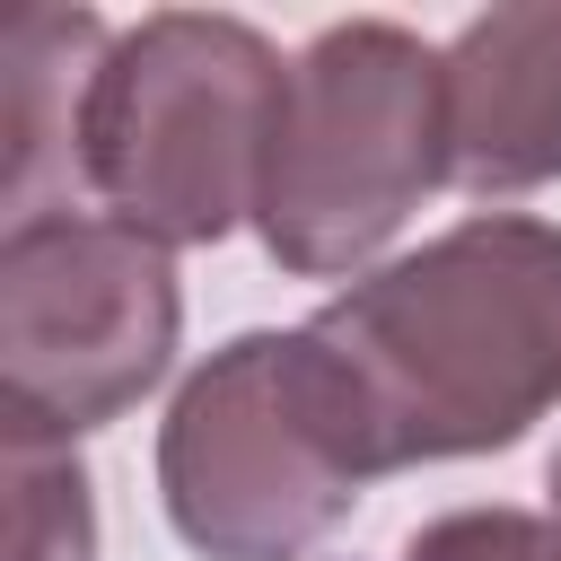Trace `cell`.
I'll list each match as a JSON object with an SVG mask.
<instances>
[{
	"instance_id": "cell-1",
	"label": "cell",
	"mask_w": 561,
	"mask_h": 561,
	"mask_svg": "<svg viewBox=\"0 0 561 561\" xmlns=\"http://www.w3.org/2000/svg\"><path fill=\"white\" fill-rule=\"evenodd\" d=\"M377 473L482 456L561 403V228L482 210L307 316Z\"/></svg>"
},
{
	"instance_id": "cell-2",
	"label": "cell",
	"mask_w": 561,
	"mask_h": 561,
	"mask_svg": "<svg viewBox=\"0 0 561 561\" xmlns=\"http://www.w3.org/2000/svg\"><path fill=\"white\" fill-rule=\"evenodd\" d=\"M289 61L210 9H158L123 26L79 105V175L96 184L105 219L140 228L149 245H219L254 219L263 149L280 114Z\"/></svg>"
},
{
	"instance_id": "cell-3",
	"label": "cell",
	"mask_w": 561,
	"mask_h": 561,
	"mask_svg": "<svg viewBox=\"0 0 561 561\" xmlns=\"http://www.w3.org/2000/svg\"><path fill=\"white\" fill-rule=\"evenodd\" d=\"M447 184V53L394 18L324 26L280 88L254 228L280 272H359Z\"/></svg>"
},
{
	"instance_id": "cell-4",
	"label": "cell",
	"mask_w": 561,
	"mask_h": 561,
	"mask_svg": "<svg viewBox=\"0 0 561 561\" xmlns=\"http://www.w3.org/2000/svg\"><path fill=\"white\" fill-rule=\"evenodd\" d=\"M377 482L351 394L298 333H237L210 351L158 430V491L202 561H298Z\"/></svg>"
},
{
	"instance_id": "cell-5",
	"label": "cell",
	"mask_w": 561,
	"mask_h": 561,
	"mask_svg": "<svg viewBox=\"0 0 561 561\" xmlns=\"http://www.w3.org/2000/svg\"><path fill=\"white\" fill-rule=\"evenodd\" d=\"M175 272L167 245L105 210L9 219L0 245V430L26 447H70L123 421L175 359Z\"/></svg>"
},
{
	"instance_id": "cell-6",
	"label": "cell",
	"mask_w": 561,
	"mask_h": 561,
	"mask_svg": "<svg viewBox=\"0 0 561 561\" xmlns=\"http://www.w3.org/2000/svg\"><path fill=\"white\" fill-rule=\"evenodd\" d=\"M561 175V0H517L447 44V184L526 193Z\"/></svg>"
},
{
	"instance_id": "cell-7",
	"label": "cell",
	"mask_w": 561,
	"mask_h": 561,
	"mask_svg": "<svg viewBox=\"0 0 561 561\" xmlns=\"http://www.w3.org/2000/svg\"><path fill=\"white\" fill-rule=\"evenodd\" d=\"M105 18L88 9H18L0 35V184L18 202V219L35 210V175L79 158V105L88 79L105 61Z\"/></svg>"
},
{
	"instance_id": "cell-8",
	"label": "cell",
	"mask_w": 561,
	"mask_h": 561,
	"mask_svg": "<svg viewBox=\"0 0 561 561\" xmlns=\"http://www.w3.org/2000/svg\"><path fill=\"white\" fill-rule=\"evenodd\" d=\"M88 552H96V508L79 456L9 438V561H88Z\"/></svg>"
},
{
	"instance_id": "cell-9",
	"label": "cell",
	"mask_w": 561,
	"mask_h": 561,
	"mask_svg": "<svg viewBox=\"0 0 561 561\" xmlns=\"http://www.w3.org/2000/svg\"><path fill=\"white\" fill-rule=\"evenodd\" d=\"M403 561H561V543L526 508H456V517H430L403 543Z\"/></svg>"
},
{
	"instance_id": "cell-10",
	"label": "cell",
	"mask_w": 561,
	"mask_h": 561,
	"mask_svg": "<svg viewBox=\"0 0 561 561\" xmlns=\"http://www.w3.org/2000/svg\"><path fill=\"white\" fill-rule=\"evenodd\" d=\"M552 543H561V465H552Z\"/></svg>"
}]
</instances>
